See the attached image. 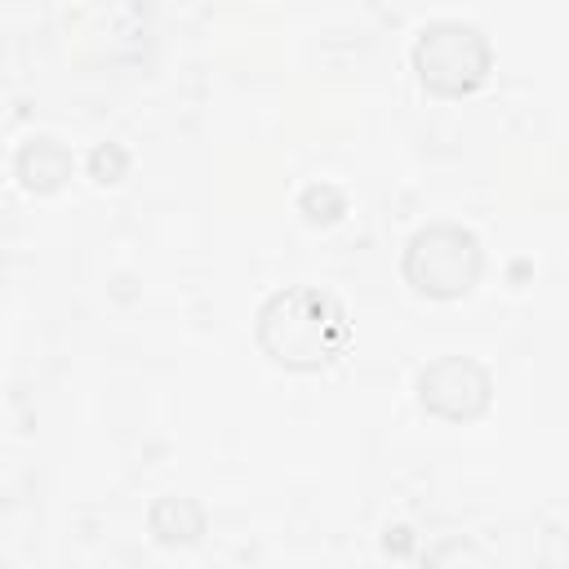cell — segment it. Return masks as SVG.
Wrapping results in <instances>:
<instances>
[{
	"label": "cell",
	"instance_id": "6da1fadb",
	"mask_svg": "<svg viewBox=\"0 0 569 569\" xmlns=\"http://www.w3.org/2000/svg\"><path fill=\"white\" fill-rule=\"evenodd\" d=\"M258 347L284 369H325L347 347V316L311 284L280 289L258 311Z\"/></svg>",
	"mask_w": 569,
	"mask_h": 569
},
{
	"label": "cell",
	"instance_id": "7a4b0ae2",
	"mask_svg": "<svg viewBox=\"0 0 569 569\" xmlns=\"http://www.w3.org/2000/svg\"><path fill=\"white\" fill-rule=\"evenodd\" d=\"M480 267H485L480 240L453 222H436V227L413 231L405 262H400L405 280L427 298H462L480 280Z\"/></svg>",
	"mask_w": 569,
	"mask_h": 569
},
{
	"label": "cell",
	"instance_id": "3957f363",
	"mask_svg": "<svg viewBox=\"0 0 569 569\" xmlns=\"http://www.w3.org/2000/svg\"><path fill=\"white\" fill-rule=\"evenodd\" d=\"M413 67H418V76H422L427 89L449 93V98H462V93L480 89L485 76H489V40L471 22L440 18V22H431V27L418 31Z\"/></svg>",
	"mask_w": 569,
	"mask_h": 569
},
{
	"label": "cell",
	"instance_id": "277c9868",
	"mask_svg": "<svg viewBox=\"0 0 569 569\" xmlns=\"http://www.w3.org/2000/svg\"><path fill=\"white\" fill-rule=\"evenodd\" d=\"M489 373L467 356H440L418 373V400L453 422L480 418L489 409Z\"/></svg>",
	"mask_w": 569,
	"mask_h": 569
},
{
	"label": "cell",
	"instance_id": "5b68a950",
	"mask_svg": "<svg viewBox=\"0 0 569 569\" xmlns=\"http://www.w3.org/2000/svg\"><path fill=\"white\" fill-rule=\"evenodd\" d=\"M18 178H22L27 191L49 196L71 178V151L58 138H31L18 151Z\"/></svg>",
	"mask_w": 569,
	"mask_h": 569
},
{
	"label": "cell",
	"instance_id": "8992f818",
	"mask_svg": "<svg viewBox=\"0 0 569 569\" xmlns=\"http://www.w3.org/2000/svg\"><path fill=\"white\" fill-rule=\"evenodd\" d=\"M204 529V511L191 498H160L151 507V533L160 542H196Z\"/></svg>",
	"mask_w": 569,
	"mask_h": 569
},
{
	"label": "cell",
	"instance_id": "52a82bcc",
	"mask_svg": "<svg viewBox=\"0 0 569 569\" xmlns=\"http://www.w3.org/2000/svg\"><path fill=\"white\" fill-rule=\"evenodd\" d=\"M89 169H93L98 182H120V173L129 169V156H124L116 142H107V147H98V151L89 156Z\"/></svg>",
	"mask_w": 569,
	"mask_h": 569
},
{
	"label": "cell",
	"instance_id": "ba28073f",
	"mask_svg": "<svg viewBox=\"0 0 569 569\" xmlns=\"http://www.w3.org/2000/svg\"><path fill=\"white\" fill-rule=\"evenodd\" d=\"M320 204H329L325 222H333V218L342 213V191H333V187H307V191H302V213H307L311 222H320Z\"/></svg>",
	"mask_w": 569,
	"mask_h": 569
}]
</instances>
